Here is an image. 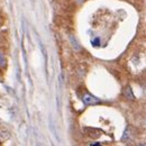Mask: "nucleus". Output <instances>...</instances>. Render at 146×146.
<instances>
[{"label": "nucleus", "mask_w": 146, "mask_h": 146, "mask_svg": "<svg viewBox=\"0 0 146 146\" xmlns=\"http://www.w3.org/2000/svg\"><path fill=\"white\" fill-rule=\"evenodd\" d=\"M82 102L86 105V106H92V105H97V104H99L100 102V100L98 99V98H96V97H93L92 94L90 93H84L83 96H82Z\"/></svg>", "instance_id": "f257e3e1"}, {"label": "nucleus", "mask_w": 146, "mask_h": 146, "mask_svg": "<svg viewBox=\"0 0 146 146\" xmlns=\"http://www.w3.org/2000/svg\"><path fill=\"white\" fill-rule=\"evenodd\" d=\"M123 94H124V97H125L127 100H129V101L135 100V96H134V93H133V89H131L130 86L125 87V89H124V91H123Z\"/></svg>", "instance_id": "f03ea898"}, {"label": "nucleus", "mask_w": 146, "mask_h": 146, "mask_svg": "<svg viewBox=\"0 0 146 146\" xmlns=\"http://www.w3.org/2000/svg\"><path fill=\"white\" fill-rule=\"evenodd\" d=\"M131 133H133V128H131V126H128V127L125 129L124 134H123L121 142H128V141L131 138Z\"/></svg>", "instance_id": "7ed1b4c3"}, {"label": "nucleus", "mask_w": 146, "mask_h": 146, "mask_svg": "<svg viewBox=\"0 0 146 146\" xmlns=\"http://www.w3.org/2000/svg\"><path fill=\"white\" fill-rule=\"evenodd\" d=\"M6 66H7V58H6V56L2 52H0V68L3 69Z\"/></svg>", "instance_id": "20e7f679"}, {"label": "nucleus", "mask_w": 146, "mask_h": 146, "mask_svg": "<svg viewBox=\"0 0 146 146\" xmlns=\"http://www.w3.org/2000/svg\"><path fill=\"white\" fill-rule=\"evenodd\" d=\"M92 44H93L94 46H98V45L100 44V40H99V38H96V39H92Z\"/></svg>", "instance_id": "39448f33"}, {"label": "nucleus", "mask_w": 146, "mask_h": 146, "mask_svg": "<svg viewBox=\"0 0 146 146\" xmlns=\"http://www.w3.org/2000/svg\"><path fill=\"white\" fill-rule=\"evenodd\" d=\"M137 146H146V143H143V144H138Z\"/></svg>", "instance_id": "423d86ee"}, {"label": "nucleus", "mask_w": 146, "mask_h": 146, "mask_svg": "<svg viewBox=\"0 0 146 146\" xmlns=\"http://www.w3.org/2000/svg\"><path fill=\"white\" fill-rule=\"evenodd\" d=\"M33 1H34V0H33Z\"/></svg>", "instance_id": "0eeeda50"}]
</instances>
